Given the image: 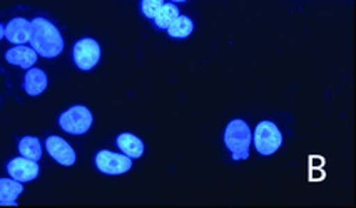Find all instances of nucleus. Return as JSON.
<instances>
[{"mask_svg": "<svg viewBox=\"0 0 356 208\" xmlns=\"http://www.w3.org/2000/svg\"><path fill=\"white\" fill-rule=\"evenodd\" d=\"M171 2H186V0H171Z\"/></svg>", "mask_w": 356, "mask_h": 208, "instance_id": "19", "label": "nucleus"}, {"mask_svg": "<svg viewBox=\"0 0 356 208\" xmlns=\"http://www.w3.org/2000/svg\"><path fill=\"white\" fill-rule=\"evenodd\" d=\"M251 141L252 133L250 125L241 119L231 120L225 130V144L234 160H246L250 157Z\"/></svg>", "mask_w": 356, "mask_h": 208, "instance_id": "2", "label": "nucleus"}, {"mask_svg": "<svg viewBox=\"0 0 356 208\" xmlns=\"http://www.w3.org/2000/svg\"><path fill=\"white\" fill-rule=\"evenodd\" d=\"M47 75H45L44 70L31 67L26 72V77H24V90L31 97H37V95L44 94L45 89H47Z\"/></svg>", "mask_w": 356, "mask_h": 208, "instance_id": "11", "label": "nucleus"}, {"mask_svg": "<svg viewBox=\"0 0 356 208\" xmlns=\"http://www.w3.org/2000/svg\"><path fill=\"white\" fill-rule=\"evenodd\" d=\"M252 139H254V147L258 153L264 157H270L278 152L281 144H283V135H281L280 128L270 120H263L256 125Z\"/></svg>", "mask_w": 356, "mask_h": 208, "instance_id": "3", "label": "nucleus"}, {"mask_svg": "<svg viewBox=\"0 0 356 208\" xmlns=\"http://www.w3.org/2000/svg\"><path fill=\"white\" fill-rule=\"evenodd\" d=\"M37 52L32 47L27 45H15V47L9 49L6 52V60L12 65H17L20 69L29 70L31 67L35 65L37 62Z\"/></svg>", "mask_w": 356, "mask_h": 208, "instance_id": "10", "label": "nucleus"}, {"mask_svg": "<svg viewBox=\"0 0 356 208\" xmlns=\"http://www.w3.org/2000/svg\"><path fill=\"white\" fill-rule=\"evenodd\" d=\"M177 15H181L177 6H174V3H164V6L157 10V14L152 20H154L157 28H168Z\"/></svg>", "mask_w": 356, "mask_h": 208, "instance_id": "16", "label": "nucleus"}, {"mask_svg": "<svg viewBox=\"0 0 356 208\" xmlns=\"http://www.w3.org/2000/svg\"><path fill=\"white\" fill-rule=\"evenodd\" d=\"M31 47L37 55L44 58H56L64 50V39L59 28L44 17L31 20Z\"/></svg>", "mask_w": 356, "mask_h": 208, "instance_id": "1", "label": "nucleus"}, {"mask_svg": "<svg viewBox=\"0 0 356 208\" xmlns=\"http://www.w3.org/2000/svg\"><path fill=\"white\" fill-rule=\"evenodd\" d=\"M24 183L14 178H0V205H17V198L22 195Z\"/></svg>", "mask_w": 356, "mask_h": 208, "instance_id": "12", "label": "nucleus"}, {"mask_svg": "<svg viewBox=\"0 0 356 208\" xmlns=\"http://www.w3.org/2000/svg\"><path fill=\"white\" fill-rule=\"evenodd\" d=\"M6 39L14 45H26L31 40V20L22 19H12L6 25Z\"/></svg>", "mask_w": 356, "mask_h": 208, "instance_id": "9", "label": "nucleus"}, {"mask_svg": "<svg viewBox=\"0 0 356 208\" xmlns=\"http://www.w3.org/2000/svg\"><path fill=\"white\" fill-rule=\"evenodd\" d=\"M19 152L22 157L39 162L42 158V145H40V140L37 137H24L19 141Z\"/></svg>", "mask_w": 356, "mask_h": 208, "instance_id": "15", "label": "nucleus"}, {"mask_svg": "<svg viewBox=\"0 0 356 208\" xmlns=\"http://www.w3.org/2000/svg\"><path fill=\"white\" fill-rule=\"evenodd\" d=\"M7 172H9L10 178L17 180L20 183H27L35 180L40 173V166L37 162L31 160V158L26 157H17L12 158V160L7 164Z\"/></svg>", "mask_w": 356, "mask_h": 208, "instance_id": "7", "label": "nucleus"}, {"mask_svg": "<svg viewBox=\"0 0 356 208\" xmlns=\"http://www.w3.org/2000/svg\"><path fill=\"white\" fill-rule=\"evenodd\" d=\"M45 148H47L49 155H51L57 164L62 166H72L76 164L77 155L74 152V148L65 141L62 137L51 135L45 140Z\"/></svg>", "mask_w": 356, "mask_h": 208, "instance_id": "8", "label": "nucleus"}, {"mask_svg": "<svg viewBox=\"0 0 356 208\" xmlns=\"http://www.w3.org/2000/svg\"><path fill=\"white\" fill-rule=\"evenodd\" d=\"M96 166L101 173L122 175L132 168V158L121 153H114L111 150H101L96 155Z\"/></svg>", "mask_w": 356, "mask_h": 208, "instance_id": "6", "label": "nucleus"}, {"mask_svg": "<svg viewBox=\"0 0 356 208\" xmlns=\"http://www.w3.org/2000/svg\"><path fill=\"white\" fill-rule=\"evenodd\" d=\"M164 6V0H143L140 2V12H143L144 17L147 19H154L161 7Z\"/></svg>", "mask_w": 356, "mask_h": 208, "instance_id": "17", "label": "nucleus"}, {"mask_svg": "<svg viewBox=\"0 0 356 208\" xmlns=\"http://www.w3.org/2000/svg\"><path fill=\"white\" fill-rule=\"evenodd\" d=\"M165 31H168V35L172 37V39H186V37L193 33L194 24L189 17L177 15Z\"/></svg>", "mask_w": 356, "mask_h": 208, "instance_id": "14", "label": "nucleus"}, {"mask_svg": "<svg viewBox=\"0 0 356 208\" xmlns=\"http://www.w3.org/2000/svg\"><path fill=\"white\" fill-rule=\"evenodd\" d=\"M94 122L92 112L84 105H74L59 116V125L70 135H84L90 130Z\"/></svg>", "mask_w": 356, "mask_h": 208, "instance_id": "4", "label": "nucleus"}, {"mask_svg": "<svg viewBox=\"0 0 356 208\" xmlns=\"http://www.w3.org/2000/svg\"><path fill=\"white\" fill-rule=\"evenodd\" d=\"M118 147L124 155L129 158H140L144 155V144L139 137L132 135V133H121L115 140Z\"/></svg>", "mask_w": 356, "mask_h": 208, "instance_id": "13", "label": "nucleus"}, {"mask_svg": "<svg viewBox=\"0 0 356 208\" xmlns=\"http://www.w3.org/2000/svg\"><path fill=\"white\" fill-rule=\"evenodd\" d=\"M3 37H6V27H3V25L0 24V40H2Z\"/></svg>", "mask_w": 356, "mask_h": 208, "instance_id": "18", "label": "nucleus"}, {"mask_svg": "<svg viewBox=\"0 0 356 208\" xmlns=\"http://www.w3.org/2000/svg\"><path fill=\"white\" fill-rule=\"evenodd\" d=\"M72 57L77 69L89 72L101 60V45L97 44V40L89 39V37L87 39H81L74 45Z\"/></svg>", "mask_w": 356, "mask_h": 208, "instance_id": "5", "label": "nucleus"}]
</instances>
